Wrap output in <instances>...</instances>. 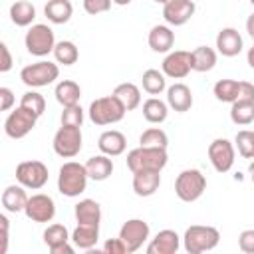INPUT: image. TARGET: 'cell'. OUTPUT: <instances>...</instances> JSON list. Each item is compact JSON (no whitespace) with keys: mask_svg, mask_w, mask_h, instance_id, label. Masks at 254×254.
Masks as SVG:
<instances>
[{"mask_svg":"<svg viewBox=\"0 0 254 254\" xmlns=\"http://www.w3.org/2000/svg\"><path fill=\"white\" fill-rule=\"evenodd\" d=\"M58 77H60L58 64L46 62V60L30 64V65L22 67V71H20V79L28 87H46V85L54 83Z\"/></svg>","mask_w":254,"mask_h":254,"instance_id":"8992f818","label":"cell"},{"mask_svg":"<svg viewBox=\"0 0 254 254\" xmlns=\"http://www.w3.org/2000/svg\"><path fill=\"white\" fill-rule=\"evenodd\" d=\"M236 101H254V85L250 81H240L238 99Z\"/></svg>","mask_w":254,"mask_h":254,"instance_id":"ee69618b","label":"cell"},{"mask_svg":"<svg viewBox=\"0 0 254 254\" xmlns=\"http://www.w3.org/2000/svg\"><path fill=\"white\" fill-rule=\"evenodd\" d=\"M103 252L105 254H129V250H127V246H125V242L121 238H109V240H105Z\"/></svg>","mask_w":254,"mask_h":254,"instance_id":"7bdbcfd3","label":"cell"},{"mask_svg":"<svg viewBox=\"0 0 254 254\" xmlns=\"http://www.w3.org/2000/svg\"><path fill=\"white\" fill-rule=\"evenodd\" d=\"M206 190V179L198 169H185L175 179V194L183 202H194Z\"/></svg>","mask_w":254,"mask_h":254,"instance_id":"5b68a950","label":"cell"},{"mask_svg":"<svg viewBox=\"0 0 254 254\" xmlns=\"http://www.w3.org/2000/svg\"><path fill=\"white\" fill-rule=\"evenodd\" d=\"M26 187H22L20 183L18 185H10L4 189L2 192V206L8 210V212H24L26 204H28V194L24 190Z\"/></svg>","mask_w":254,"mask_h":254,"instance_id":"7402d4cb","label":"cell"},{"mask_svg":"<svg viewBox=\"0 0 254 254\" xmlns=\"http://www.w3.org/2000/svg\"><path fill=\"white\" fill-rule=\"evenodd\" d=\"M244 48V42H242V36L236 28H222L218 34H216V52L222 54L224 58H234L242 52Z\"/></svg>","mask_w":254,"mask_h":254,"instance_id":"2e32d148","label":"cell"},{"mask_svg":"<svg viewBox=\"0 0 254 254\" xmlns=\"http://www.w3.org/2000/svg\"><path fill=\"white\" fill-rule=\"evenodd\" d=\"M167 103L177 113L189 111L192 107V91H190V87L185 85V83H173L171 87H167Z\"/></svg>","mask_w":254,"mask_h":254,"instance_id":"ac0fdd59","label":"cell"},{"mask_svg":"<svg viewBox=\"0 0 254 254\" xmlns=\"http://www.w3.org/2000/svg\"><path fill=\"white\" fill-rule=\"evenodd\" d=\"M220 232L214 226H204V224H192L185 230L183 236V246L189 254H202L218 246Z\"/></svg>","mask_w":254,"mask_h":254,"instance_id":"3957f363","label":"cell"},{"mask_svg":"<svg viewBox=\"0 0 254 254\" xmlns=\"http://www.w3.org/2000/svg\"><path fill=\"white\" fill-rule=\"evenodd\" d=\"M113 95L123 103V107L127 111H133L141 105V89L131 83V81H125V83H119L115 89H113Z\"/></svg>","mask_w":254,"mask_h":254,"instance_id":"f1b7e54d","label":"cell"},{"mask_svg":"<svg viewBox=\"0 0 254 254\" xmlns=\"http://www.w3.org/2000/svg\"><path fill=\"white\" fill-rule=\"evenodd\" d=\"M111 2L113 0H83V10L91 16H97V14H103L111 8Z\"/></svg>","mask_w":254,"mask_h":254,"instance_id":"60d3db41","label":"cell"},{"mask_svg":"<svg viewBox=\"0 0 254 254\" xmlns=\"http://www.w3.org/2000/svg\"><path fill=\"white\" fill-rule=\"evenodd\" d=\"M169 155L167 149L163 147H137L127 153V167L131 173H141V171H163L167 167Z\"/></svg>","mask_w":254,"mask_h":254,"instance_id":"6da1fadb","label":"cell"},{"mask_svg":"<svg viewBox=\"0 0 254 254\" xmlns=\"http://www.w3.org/2000/svg\"><path fill=\"white\" fill-rule=\"evenodd\" d=\"M71 236L67 232V228L64 224H50L46 230H44V244L52 250L56 246H62L65 242H69Z\"/></svg>","mask_w":254,"mask_h":254,"instance_id":"d590c367","label":"cell"},{"mask_svg":"<svg viewBox=\"0 0 254 254\" xmlns=\"http://www.w3.org/2000/svg\"><path fill=\"white\" fill-rule=\"evenodd\" d=\"M234 143H236V149H238L240 157L254 159V131H248V129L238 131L236 137H234Z\"/></svg>","mask_w":254,"mask_h":254,"instance_id":"74e56055","label":"cell"},{"mask_svg":"<svg viewBox=\"0 0 254 254\" xmlns=\"http://www.w3.org/2000/svg\"><path fill=\"white\" fill-rule=\"evenodd\" d=\"M10 20L16 26H20V28L30 26L36 20V8H34V4L28 2V0H16L10 6Z\"/></svg>","mask_w":254,"mask_h":254,"instance_id":"f546056e","label":"cell"},{"mask_svg":"<svg viewBox=\"0 0 254 254\" xmlns=\"http://www.w3.org/2000/svg\"><path fill=\"white\" fill-rule=\"evenodd\" d=\"M99 238V226L95 224H77L75 230L71 232V242L79 250H91L97 244Z\"/></svg>","mask_w":254,"mask_h":254,"instance_id":"484cf974","label":"cell"},{"mask_svg":"<svg viewBox=\"0 0 254 254\" xmlns=\"http://www.w3.org/2000/svg\"><path fill=\"white\" fill-rule=\"evenodd\" d=\"M54 58H56V62L62 64V65H73V64L77 62V58H79V50H77V46H75L73 42L62 40V42H58L56 48H54Z\"/></svg>","mask_w":254,"mask_h":254,"instance_id":"836d02e7","label":"cell"},{"mask_svg":"<svg viewBox=\"0 0 254 254\" xmlns=\"http://www.w3.org/2000/svg\"><path fill=\"white\" fill-rule=\"evenodd\" d=\"M179 246H181V236L175 230L165 228V230H159L155 238L149 242L147 254H175Z\"/></svg>","mask_w":254,"mask_h":254,"instance_id":"e0dca14e","label":"cell"},{"mask_svg":"<svg viewBox=\"0 0 254 254\" xmlns=\"http://www.w3.org/2000/svg\"><path fill=\"white\" fill-rule=\"evenodd\" d=\"M248 175H250V181L254 183V159H252L250 165H248Z\"/></svg>","mask_w":254,"mask_h":254,"instance_id":"816d5d0a","label":"cell"},{"mask_svg":"<svg viewBox=\"0 0 254 254\" xmlns=\"http://www.w3.org/2000/svg\"><path fill=\"white\" fill-rule=\"evenodd\" d=\"M167 75L159 69H147L143 71V77H141V85L143 89L149 93V95H159L167 89Z\"/></svg>","mask_w":254,"mask_h":254,"instance_id":"1f68e13d","label":"cell"},{"mask_svg":"<svg viewBox=\"0 0 254 254\" xmlns=\"http://www.w3.org/2000/svg\"><path fill=\"white\" fill-rule=\"evenodd\" d=\"M230 119L236 125H250L254 121V101H234L230 107Z\"/></svg>","mask_w":254,"mask_h":254,"instance_id":"e575fe53","label":"cell"},{"mask_svg":"<svg viewBox=\"0 0 254 254\" xmlns=\"http://www.w3.org/2000/svg\"><path fill=\"white\" fill-rule=\"evenodd\" d=\"M190 64H192V71H210L216 65V52L208 46H198L190 52Z\"/></svg>","mask_w":254,"mask_h":254,"instance_id":"83f0119b","label":"cell"},{"mask_svg":"<svg viewBox=\"0 0 254 254\" xmlns=\"http://www.w3.org/2000/svg\"><path fill=\"white\" fill-rule=\"evenodd\" d=\"M153 2H157V4H163V6H165V4H167V2H171V0H153Z\"/></svg>","mask_w":254,"mask_h":254,"instance_id":"db71d44e","label":"cell"},{"mask_svg":"<svg viewBox=\"0 0 254 254\" xmlns=\"http://www.w3.org/2000/svg\"><path fill=\"white\" fill-rule=\"evenodd\" d=\"M85 169H87V175L91 181H105L111 177L113 173V161L109 155H95V157H89L87 163H85Z\"/></svg>","mask_w":254,"mask_h":254,"instance_id":"cb8c5ba5","label":"cell"},{"mask_svg":"<svg viewBox=\"0 0 254 254\" xmlns=\"http://www.w3.org/2000/svg\"><path fill=\"white\" fill-rule=\"evenodd\" d=\"M24 44H26L28 54L38 56V58H44V56H48L50 52H54V48H56L54 30H52L48 24H34V26L26 32Z\"/></svg>","mask_w":254,"mask_h":254,"instance_id":"52a82bcc","label":"cell"},{"mask_svg":"<svg viewBox=\"0 0 254 254\" xmlns=\"http://www.w3.org/2000/svg\"><path fill=\"white\" fill-rule=\"evenodd\" d=\"M208 161L216 173H228L234 165V145L228 139H214L208 145Z\"/></svg>","mask_w":254,"mask_h":254,"instance_id":"4fadbf2b","label":"cell"},{"mask_svg":"<svg viewBox=\"0 0 254 254\" xmlns=\"http://www.w3.org/2000/svg\"><path fill=\"white\" fill-rule=\"evenodd\" d=\"M24 214L32 222H50L56 216V202L50 194L38 192L28 198V204L24 208Z\"/></svg>","mask_w":254,"mask_h":254,"instance_id":"7c38bea8","label":"cell"},{"mask_svg":"<svg viewBox=\"0 0 254 254\" xmlns=\"http://www.w3.org/2000/svg\"><path fill=\"white\" fill-rule=\"evenodd\" d=\"M87 113H89V119L95 125H113V123H119L125 117L127 109L111 93V95H105V97H99V99L91 101Z\"/></svg>","mask_w":254,"mask_h":254,"instance_id":"277c9868","label":"cell"},{"mask_svg":"<svg viewBox=\"0 0 254 254\" xmlns=\"http://www.w3.org/2000/svg\"><path fill=\"white\" fill-rule=\"evenodd\" d=\"M139 145H141V147H163V149H167L169 137H167V133H165L163 129H159V127H149V129H145V131L141 133Z\"/></svg>","mask_w":254,"mask_h":254,"instance_id":"8d00e7d4","label":"cell"},{"mask_svg":"<svg viewBox=\"0 0 254 254\" xmlns=\"http://www.w3.org/2000/svg\"><path fill=\"white\" fill-rule=\"evenodd\" d=\"M161 187L159 171H141L133 173V190L137 196H153Z\"/></svg>","mask_w":254,"mask_h":254,"instance_id":"ffe728a7","label":"cell"},{"mask_svg":"<svg viewBox=\"0 0 254 254\" xmlns=\"http://www.w3.org/2000/svg\"><path fill=\"white\" fill-rule=\"evenodd\" d=\"M0 54H2V62H0V71L2 73H6V71H10L12 69V56H10V50H8V46L2 42L0 44Z\"/></svg>","mask_w":254,"mask_h":254,"instance_id":"f6af8a7d","label":"cell"},{"mask_svg":"<svg viewBox=\"0 0 254 254\" xmlns=\"http://www.w3.org/2000/svg\"><path fill=\"white\" fill-rule=\"evenodd\" d=\"M44 14L52 24H65L73 14V6L69 0H48L44 6Z\"/></svg>","mask_w":254,"mask_h":254,"instance_id":"4316f807","label":"cell"},{"mask_svg":"<svg viewBox=\"0 0 254 254\" xmlns=\"http://www.w3.org/2000/svg\"><path fill=\"white\" fill-rule=\"evenodd\" d=\"M62 125H71V127H81L83 123V109L77 105H69V107H64L62 111Z\"/></svg>","mask_w":254,"mask_h":254,"instance_id":"ab89813d","label":"cell"},{"mask_svg":"<svg viewBox=\"0 0 254 254\" xmlns=\"http://www.w3.org/2000/svg\"><path fill=\"white\" fill-rule=\"evenodd\" d=\"M75 220L77 224H95L99 226L101 222V206L93 198H83L75 204Z\"/></svg>","mask_w":254,"mask_h":254,"instance_id":"603a6c76","label":"cell"},{"mask_svg":"<svg viewBox=\"0 0 254 254\" xmlns=\"http://www.w3.org/2000/svg\"><path fill=\"white\" fill-rule=\"evenodd\" d=\"M36 121H38V115L34 111L18 105L6 117V121H4V133L10 139H22V137H26L36 127Z\"/></svg>","mask_w":254,"mask_h":254,"instance_id":"9c48e42d","label":"cell"},{"mask_svg":"<svg viewBox=\"0 0 254 254\" xmlns=\"http://www.w3.org/2000/svg\"><path fill=\"white\" fill-rule=\"evenodd\" d=\"M113 4H117V6H127V4H131V0H113Z\"/></svg>","mask_w":254,"mask_h":254,"instance_id":"f5cc1de1","label":"cell"},{"mask_svg":"<svg viewBox=\"0 0 254 254\" xmlns=\"http://www.w3.org/2000/svg\"><path fill=\"white\" fill-rule=\"evenodd\" d=\"M147 42H149V48H151L153 52H157V54H167V52H171V48L175 46V32H173L169 26H165V24H157V26L151 28Z\"/></svg>","mask_w":254,"mask_h":254,"instance_id":"d6986e66","label":"cell"},{"mask_svg":"<svg viewBox=\"0 0 254 254\" xmlns=\"http://www.w3.org/2000/svg\"><path fill=\"white\" fill-rule=\"evenodd\" d=\"M194 10L192 0H171L163 6V18L169 26H183L194 16Z\"/></svg>","mask_w":254,"mask_h":254,"instance_id":"9a60e30c","label":"cell"},{"mask_svg":"<svg viewBox=\"0 0 254 254\" xmlns=\"http://www.w3.org/2000/svg\"><path fill=\"white\" fill-rule=\"evenodd\" d=\"M250 4H252V6H254V0H250Z\"/></svg>","mask_w":254,"mask_h":254,"instance_id":"11a10c76","label":"cell"},{"mask_svg":"<svg viewBox=\"0 0 254 254\" xmlns=\"http://www.w3.org/2000/svg\"><path fill=\"white\" fill-rule=\"evenodd\" d=\"M246 32L250 34V38L254 40V14H250L248 16V20H246Z\"/></svg>","mask_w":254,"mask_h":254,"instance_id":"681fc988","label":"cell"},{"mask_svg":"<svg viewBox=\"0 0 254 254\" xmlns=\"http://www.w3.org/2000/svg\"><path fill=\"white\" fill-rule=\"evenodd\" d=\"M48 179L50 173L42 161H22L16 167V181L26 189L38 190L48 183Z\"/></svg>","mask_w":254,"mask_h":254,"instance_id":"30bf717a","label":"cell"},{"mask_svg":"<svg viewBox=\"0 0 254 254\" xmlns=\"http://www.w3.org/2000/svg\"><path fill=\"white\" fill-rule=\"evenodd\" d=\"M20 105L26 107V109H30V111H34L38 117L46 111V99H44V95L38 93V91H26V93L22 95V99H20Z\"/></svg>","mask_w":254,"mask_h":254,"instance_id":"f35d334b","label":"cell"},{"mask_svg":"<svg viewBox=\"0 0 254 254\" xmlns=\"http://www.w3.org/2000/svg\"><path fill=\"white\" fill-rule=\"evenodd\" d=\"M163 73L171 79H183L192 71V64H190V52L185 50H177V52H169L161 64Z\"/></svg>","mask_w":254,"mask_h":254,"instance_id":"5bb4252c","label":"cell"},{"mask_svg":"<svg viewBox=\"0 0 254 254\" xmlns=\"http://www.w3.org/2000/svg\"><path fill=\"white\" fill-rule=\"evenodd\" d=\"M14 105V93L10 87H0V109L8 111Z\"/></svg>","mask_w":254,"mask_h":254,"instance_id":"bcb514c9","label":"cell"},{"mask_svg":"<svg viewBox=\"0 0 254 254\" xmlns=\"http://www.w3.org/2000/svg\"><path fill=\"white\" fill-rule=\"evenodd\" d=\"M87 169L85 165L77 163V161H67L60 167V173H58V190L64 194V196H79L85 187H87Z\"/></svg>","mask_w":254,"mask_h":254,"instance_id":"7a4b0ae2","label":"cell"},{"mask_svg":"<svg viewBox=\"0 0 254 254\" xmlns=\"http://www.w3.org/2000/svg\"><path fill=\"white\" fill-rule=\"evenodd\" d=\"M238 89H240V81H236V79H218L212 87V93L222 103H234L238 99Z\"/></svg>","mask_w":254,"mask_h":254,"instance_id":"d6a6232c","label":"cell"},{"mask_svg":"<svg viewBox=\"0 0 254 254\" xmlns=\"http://www.w3.org/2000/svg\"><path fill=\"white\" fill-rule=\"evenodd\" d=\"M0 226H2V244H0V254H4L8 250V218L6 214H0Z\"/></svg>","mask_w":254,"mask_h":254,"instance_id":"7dc6e473","label":"cell"},{"mask_svg":"<svg viewBox=\"0 0 254 254\" xmlns=\"http://www.w3.org/2000/svg\"><path fill=\"white\" fill-rule=\"evenodd\" d=\"M119 238L125 242L129 254L137 252L149 238V224L143 218H129L119 230Z\"/></svg>","mask_w":254,"mask_h":254,"instance_id":"8fae6325","label":"cell"},{"mask_svg":"<svg viewBox=\"0 0 254 254\" xmlns=\"http://www.w3.org/2000/svg\"><path fill=\"white\" fill-rule=\"evenodd\" d=\"M50 252H52V254H73V246H71L69 242H65V244H62V246L52 248Z\"/></svg>","mask_w":254,"mask_h":254,"instance_id":"c3c4849f","label":"cell"},{"mask_svg":"<svg viewBox=\"0 0 254 254\" xmlns=\"http://www.w3.org/2000/svg\"><path fill=\"white\" fill-rule=\"evenodd\" d=\"M238 248L246 254H254V228L242 230L238 236Z\"/></svg>","mask_w":254,"mask_h":254,"instance_id":"b9f144b4","label":"cell"},{"mask_svg":"<svg viewBox=\"0 0 254 254\" xmlns=\"http://www.w3.org/2000/svg\"><path fill=\"white\" fill-rule=\"evenodd\" d=\"M246 62H248V65L254 69V44H252V48H250L248 54H246Z\"/></svg>","mask_w":254,"mask_h":254,"instance_id":"f907efd6","label":"cell"},{"mask_svg":"<svg viewBox=\"0 0 254 254\" xmlns=\"http://www.w3.org/2000/svg\"><path fill=\"white\" fill-rule=\"evenodd\" d=\"M97 147L103 155H109V157H117L121 153H125V147H127V139L121 131L117 129H109V131H103L97 139Z\"/></svg>","mask_w":254,"mask_h":254,"instance_id":"44dd1931","label":"cell"},{"mask_svg":"<svg viewBox=\"0 0 254 254\" xmlns=\"http://www.w3.org/2000/svg\"><path fill=\"white\" fill-rule=\"evenodd\" d=\"M54 151L56 155L64 157V159H73L83 145V137H81V127H71V125H62L56 135H54Z\"/></svg>","mask_w":254,"mask_h":254,"instance_id":"ba28073f","label":"cell"},{"mask_svg":"<svg viewBox=\"0 0 254 254\" xmlns=\"http://www.w3.org/2000/svg\"><path fill=\"white\" fill-rule=\"evenodd\" d=\"M56 101L62 105V107H69V105H77L79 103V97H81V87L73 81V79H62L58 85H56Z\"/></svg>","mask_w":254,"mask_h":254,"instance_id":"d4e9b609","label":"cell"},{"mask_svg":"<svg viewBox=\"0 0 254 254\" xmlns=\"http://www.w3.org/2000/svg\"><path fill=\"white\" fill-rule=\"evenodd\" d=\"M169 115V103H165L159 97H149L143 103V117L149 123H163Z\"/></svg>","mask_w":254,"mask_h":254,"instance_id":"4dcf8cb0","label":"cell"}]
</instances>
